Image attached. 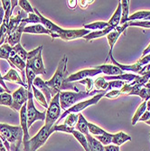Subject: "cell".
Instances as JSON below:
<instances>
[{
	"mask_svg": "<svg viewBox=\"0 0 150 151\" xmlns=\"http://www.w3.org/2000/svg\"><path fill=\"white\" fill-rule=\"evenodd\" d=\"M0 137L7 149L10 151H16V149L20 148V145L23 142L24 132L21 126H11L5 123H0Z\"/></svg>",
	"mask_w": 150,
	"mask_h": 151,
	"instance_id": "6da1fadb",
	"label": "cell"
},
{
	"mask_svg": "<svg viewBox=\"0 0 150 151\" xmlns=\"http://www.w3.org/2000/svg\"><path fill=\"white\" fill-rule=\"evenodd\" d=\"M103 92L102 91L94 90L90 92L87 91H60V105L63 111H67L68 109L72 108L76 103L81 101L83 100L90 97V96H95Z\"/></svg>",
	"mask_w": 150,
	"mask_h": 151,
	"instance_id": "7a4b0ae2",
	"label": "cell"
},
{
	"mask_svg": "<svg viewBox=\"0 0 150 151\" xmlns=\"http://www.w3.org/2000/svg\"><path fill=\"white\" fill-rule=\"evenodd\" d=\"M67 62L68 58L66 55L62 57V59L59 62L57 69L55 71V73L53 76L48 81H45L46 84L52 89L53 91L54 95L59 93L62 90V86L63 84L64 81L66 80V75H67Z\"/></svg>",
	"mask_w": 150,
	"mask_h": 151,
	"instance_id": "3957f363",
	"label": "cell"
},
{
	"mask_svg": "<svg viewBox=\"0 0 150 151\" xmlns=\"http://www.w3.org/2000/svg\"><path fill=\"white\" fill-rule=\"evenodd\" d=\"M52 133H53L52 128L44 125V127L37 132L35 136H34L29 140L23 142L24 151H36L47 141Z\"/></svg>",
	"mask_w": 150,
	"mask_h": 151,
	"instance_id": "277c9868",
	"label": "cell"
},
{
	"mask_svg": "<svg viewBox=\"0 0 150 151\" xmlns=\"http://www.w3.org/2000/svg\"><path fill=\"white\" fill-rule=\"evenodd\" d=\"M61 105H60V94L57 93L55 96H53L51 100L49 106L46 111V117H45V124L49 128H52L58 119L61 117Z\"/></svg>",
	"mask_w": 150,
	"mask_h": 151,
	"instance_id": "5b68a950",
	"label": "cell"
},
{
	"mask_svg": "<svg viewBox=\"0 0 150 151\" xmlns=\"http://www.w3.org/2000/svg\"><path fill=\"white\" fill-rule=\"evenodd\" d=\"M106 93H107V91H103V92H101V93H100V94H97V95L93 96V97H91L90 100H87V101H81L76 103V104L73 105L72 108L68 109L67 111H63V113L61 115V117H60V119H58V121L55 123V125H58V124H59V122H60L62 119H65V117H66L68 114H70V113H80L81 111H83V109H87L88 107L97 104V103L100 101V100L101 98L104 97Z\"/></svg>",
	"mask_w": 150,
	"mask_h": 151,
	"instance_id": "8992f818",
	"label": "cell"
},
{
	"mask_svg": "<svg viewBox=\"0 0 150 151\" xmlns=\"http://www.w3.org/2000/svg\"><path fill=\"white\" fill-rule=\"evenodd\" d=\"M26 116H27V126L28 129L36 120L45 121L46 111L41 112L37 111L34 103V95L32 91H28V101L26 103Z\"/></svg>",
	"mask_w": 150,
	"mask_h": 151,
	"instance_id": "52a82bcc",
	"label": "cell"
},
{
	"mask_svg": "<svg viewBox=\"0 0 150 151\" xmlns=\"http://www.w3.org/2000/svg\"><path fill=\"white\" fill-rule=\"evenodd\" d=\"M13 97V106L12 109L16 111H20L21 108L27 103L28 101V90L25 87L21 86L12 94Z\"/></svg>",
	"mask_w": 150,
	"mask_h": 151,
	"instance_id": "ba28073f",
	"label": "cell"
},
{
	"mask_svg": "<svg viewBox=\"0 0 150 151\" xmlns=\"http://www.w3.org/2000/svg\"><path fill=\"white\" fill-rule=\"evenodd\" d=\"M101 71L97 69V68H90V69H85V70H81L75 73L71 74L69 77H67L64 82H73V81H80L81 80H84L87 78H91L94 77L98 74H100Z\"/></svg>",
	"mask_w": 150,
	"mask_h": 151,
	"instance_id": "9c48e42d",
	"label": "cell"
},
{
	"mask_svg": "<svg viewBox=\"0 0 150 151\" xmlns=\"http://www.w3.org/2000/svg\"><path fill=\"white\" fill-rule=\"evenodd\" d=\"M90 32V30L83 29H63L60 34L57 35V38H60L63 41H72L74 39H79L89 35Z\"/></svg>",
	"mask_w": 150,
	"mask_h": 151,
	"instance_id": "30bf717a",
	"label": "cell"
},
{
	"mask_svg": "<svg viewBox=\"0 0 150 151\" xmlns=\"http://www.w3.org/2000/svg\"><path fill=\"white\" fill-rule=\"evenodd\" d=\"M34 13L36 14V15L38 16V17L40 18L41 24H43L47 30H49V31L52 33L51 36H52L53 39H54V38H57V35L60 34V33L62 32V27H60V26L57 25L56 24H54L53 22H52V21H50L49 19H47L46 17H44L42 15V14H41V13L39 12L38 9L34 8Z\"/></svg>",
	"mask_w": 150,
	"mask_h": 151,
	"instance_id": "8fae6325",
	"label": "cell"
},
{
	"mask_svg": "<svg viewBox=\"0 0 150 151\" xmlns=\"http://www.w3.org/2000/svg\"><path fill=\"white\" fill-rule=\"evenodd\" d=\"M26 66L30 67L31 69L35 73L36 75L39 74H46V70L44 65L43 58H42V52H39L36 56L31 59L26 60Z\"/></svg>",
	"mask_w": 150,
	"mask_h": 151,
	"instance_id": "7c38bea8",
	"label": "cell"
},
{
	"mask_svg": "<svg viewBox=\"0 0 150 151\" xmlns=\"http://www.w3.org/2000/svg\"><path fill=\"white\" fill-rule=\"evenodd\" d=\"M128 23H126V24H121V25L117 26L113 31H111L110 34H108V35H107L106 37H107V39H108V45H110V47H111L110 52H108V56L111 55V54H112V51H113L114 45H115V44L117 43L118 39L119 38V36H120L122 34H123V33L126 31V29L128 28Z\"/></svg>",
	"mask_w": 150,
	"mask_h": 151,
	"instance_id": "4fadbf2b",
	"label": "cell"
},
{
	"mask_svg": "<svg viewBox=\"0 0 150 151\" xmlns=\"http://www.w3.org/2000/svg\"><path fill=\"white\" fill-rule=\"evenodd\" d=\"M33 86H34L36 89H38L41 92H42L44 97L48 102V104L50 103L51 100H52V97H53V96H55L53 93V91H52V89L46 84V82L44 81L42 79H41L40 77H37L34 79V82H33Z\"/></svg>",
	"mask_w": 150,
	"mask_h": 151,
	"instance_id": "5bb4252c",
	"label": "cell"
},
{
	"mask_svg": "<svg viewBox=\"0 0 150 151\" xmlns=\"http://www.w3.org/2000/svg\"><path fill=\"white\" fill-rule=\"evenodd\" d=\"M8 63L11 65V67L14 68H17V69L22 73L23 74V81L24 82L26 83V80H25V67H26V63L24 62L18 55H17V53L12 50L10 53V57L8 59Z\"/></svg>",
	"mask_w": 150,
	"mask_h": 151,
	"instance_id": "9a60e30c",
	"label": "cell"
},
{
	"mask_svg": "<svg viewBox=\"0 0 150 151\" xmlns=\"http://www.w3.org/2000/svg\"><path fill=\"white\" fill-rule=\"evenodd\" d=\"M25 24H24V23H21L20 25L17 27V29H15L14 31H12L11 33L7 34L6 41L8 43V45L11 47H14L15 45H17V44H20L21 36H22V34L24 33V27H25Z\"/></svg>",
	"mask_w": 150,
	"mask_h": 151,
	"instance_id": "2e32d148",
	"label": "cell"
},
{
	"mask_svg": "<svg viewBox=\"0 0 150 151\" xmlns=\"http://www.w3.org/2000/svg\"><path fill=\"white\" fill-rule=\"evenodd\" d=\"M20 126L24 132V138L23 142L27 141L31 139L28 131V126H27V116H26V103L20 109Z\"/></svg>",
	"mask_w": 150,
	"mask_h": 151,
	"instance_id": "e0dca14e",
	"label": "cell"
},
{
	"mask_svg": "<svg viewBox=\"0 0 150 151\" xmlns=\"http://www.w3.org/2000/svg\"><path fill=\"white\" fill-rule=\"evenodd\" d=\"M95 68L100 70L101 73H104L107 76H116V75H120L124 73V72L122 71L120 68H118V66L114 64H102Z\"/></svg>",
	"mask_w": 150,
	"mask_h": 151,
	"instance_id": "ac0fdd59",
	"label": "cell"
},
{
	"mask_svg": "<svg viewBox=\"0 0 150 151\" xmlns=\"http://www.w3.org/2000/svg\"><path fill=\"white\" fill-rule=\"evenodd\" d=\"M3 79H4V81H8L10 82H14V83H17L23 87L27 88V84L25 82H24L23 79L20 77V74L17 73V71L13 69V68L6 73V74L3 77Z\"/></svg>",
	"mask_w": 150,
	"mask_h": 151,
	"instance_id": "d6986e66",
	"label": "cell"
},
{
	"mask_svg": "<svg viewBox=\"0 0 150 151\" xmlns=\"http://www.w3.org/2000/svg\"><path fill=\"white\" fill-rule=\"evenodd\" d=\"M24 34H33V35H52V33L49 30H47L45 27L41 24L25 26L24 29Z\"/></svg>",
	"mask_w": 150,
	"mask_h": 151,
	"instance_id": "ffe728a7",
	"label": "cell"
},
{
	"mask_svg": "<svg viewBox=\"0 0 150 151\" xmlns=\"http://www.w3.org/2000/svg\"><path fill=\"white\" fill-rule=\"evenodd\" d=\"M24 18H25L24 17V12L21 9V10L18 11V13L17 14L16 17L10 18L9 24L7 25V34H9L15 29H17V27L20 25V24L22 23V20Z\"/></svg>",
	"mask_w": 150,
	"mask_h": 151,
	"instance_id": "44dd1931",
	"label": "cell"
},
{
	"mask_svg": "<svg viewBox=\"0 0 150 151\" xmlns=\"http://www.w3.org/2000/svg\"><path fill=\"white\" fill-rule=\"evenodd\" d=\"M139 75H138V74L124 73L123 74L116 75V76H104L103 79L106 81H122L127 82V83H130L131 81H134L137 80L139 78Z\"/></svg>",
	"mask_w": 150,
	"mask_h": 151,
	"instance_id": "7402d4cb",
	"label": "cell"
},
{
	"mask_svg": "<svg viewBox=\"0 0 150 151\" xmlns=\"http://www.w3.org/2000/svg\"><path fill=\"white\" fill-rule=\"evenodd\" d=\"M131 139H132L131 137L123 131H119V132L112 135V144H114L118 147H120L121 145H123L124 143H126L128 141H130Z\"/></svg>",
	"mask_w": 150,
	"mask_h": 151,
	"instance_id": "603a6c76",
	"label": "cell"
},
{
	"mask_svg": "<svg viewBox=\"0 0 150 151\" xmlns=\"http://www.w3.org/2000/svg\"><path fill=\"white\" fill-rule=\"evenodd\" d=\"M88 121L87 119H85V117L81 114V113H79V119H78V122L75 126V130L83 133V135H89L90 132H89V128H88Z\"/></svg>",
	"mask_w": 150,
	"mask_h": 151,
	"instance_id": "cb8c5ba5",
	"label": "cell"
},
{
	"mask_svg": "<svg viewBox=\"0 0 150 151\" xmlns=\"http://www.w3.org/2000/svg\"><path fill=\"white\" fill-rule=\"evenodd\" d=\"M121 4V20H120V24H124L128 22V17H129V0H121L119 1Z\"/></svg>",
	"mask_w": 150,
	"mask_h": 151,
	"instance_id": "d4e9b609",
	"label": "cell"
},
{
	"mask_svg": "<svg viewBox=\"0 0 150 151\" xmlns=\"http://www.w3.org/2000/svg\"><path fill=\"white\" fill-rule=\"evenodd\" d=\"M115 28L112 26H108V28L104 29V30H101V31H93V32H90L89 35H87L86 36H84L83 38L89 42V41H91L93 39H97V38H100L102 36H107L108 34H110L111 31H113Z\"/></svg>",
	"mask_w": 150,
	"mask_h": 151,
	"instance_id": "484cf974",
	"label": "cell"
},
{
	"mask_svg": "<svg viewBox=\"0 0 150 151\" xmlns=\"http://www.w3.org/2000/svg\"><path fill=\"white\" fill-rule=\"evenodd\" d=\"M90 151H104V146L91 135H86Z\"/></svg>",
	"mask_w": 150,
	"mask_h": 151,
	"instance_id": "4316f807",
	"label": "cell"
},
{
	"mask_svg": "<svg viewBox=\"0 0 150 151\" xmlns=\"http://www.w3.org/2000/svg\"><path fill=\"white\" fill-rule=\"evenodd\" d=\"M1 3H2V7L5 11V17H4V23L3 24L6 25H8L10 18L12 17V13H13L11 1H9V0H2Z\"/></svg>",
	"mask_w": 150,
	"mask_h": 151,
	"instance_id": "83f0119b",
	"label": "cell"
},
{
	"mask_svg": "<svg viewBox=\"0 0 150 151\" xmlns=\"http://www.w3.org/2000/svg\"><path fill=\"white\" fill-rule=\"evenodd\" d=\"M110 26L108 22L103 21H98V22H93L90 24H87L84 25V29L86 30H94V31H101Z\"/></svg>",
	"mask_w": 150,
	"mask_h": 151,
	"instance_id": "f1b7e54d",
	"label": "cell"
},
{
	"mask_svg": "<svg viewBox=\"0 0 150 151\" xmlns=\"http://www.w3.org/2000/svg\"><path fill=\"white\" fill-rule=\"evenodd\" d=\"M120 20H121V4L119 2L116 11L113 14V16L111 17V18L110 19V21H108V23L111 26L116 28L117 26H118L120 24Z\"/></svg>",
	"mask_w": 150,
	"mask_h": 151,
	"instance_id": "f546056e",
	"label": "cell"
},
{
	"mask_svg": "<svg viewBox=\"0 0 150 151\" xmlns=\"http://www.w3.org/2000/svg\"><path fill=\"white\" fill-rule=\"evenodd\" d=\"M146 111V101H144L137 109V111H136L135 114L133 115V118H132V120H131V124L134 126L136 125L137 123L139 122V119H140V117L143 115V113Z\"/></svg>",
	"mask_w": 150,
	"mask_h": 151,
	"instance_id": "4dcf8cb0",
	"label": "cell"
},
{
	"mask_svg": "<svg viewBox=\"0 0 150 151\" xmlns=\"http://www.w3.org/2000/svg\"><path fill=\"white\" fill-rule=\"evenodd\" d=\"M32 91H33V95H34V98L42 105L43 107H44V108H48V106H49V104H48V102H47V101H46V99H45V97H44V95L38 89H36L34 86H32Z\"/></svg>",
	"mask_w": 150,
	"mask_h": 151,
	"instance_id": "1f68e13d",
	"label": "cell"
},
{
	"mask_svg": "<svg viewBox=\"0 0 150 151\" xmlns=\"http://www.w3.org/2000/svg\"><path fill=\"white\" fill-rule=\"evenodd\" d=\"M72 136L75 138V139H77V141L81 145V147H83V149L85 151H90L89 147H88V141H87L85 135H83V133H80V132H79L77 130H74L72 132Z\"/></svg>",
	"mask_w": 150,
	"mask_h": 151,
	"instance_id": "d6a6232c",
	"label": "cell"
},
{
	"mask_svg": "<svg viewBox=\"0 0 150 151\" xmlns=\"http://www.w3.org/2000/svg\"><path fill=\"white\" fill-rule=\"evenodd\" d=\"M93 85L98 91H108V81L103 79V77H99L96 80L93 81Z\"/></svg>",
	"mask_w": 150,
	"mask_h": 151,
	"instance_id": "836d02e7",
	"label": "cell"
},
{
	"mask_svg": "<svg viewBox=\"0 0 150 151\" xmlns=\"http://www.w3.org/2000/svg\"><path fill=\"white\" fill-rule=\"evenodd\" d=\"M0 105L9 107L10 109H12V106H13L12 94L8 92H4L2 94H0Z\"/></svg>",
	"mask_w": 150,
	"mask_h": 151,
	"instance_id": "e575fe53",
	"label": "cell"
},
{
	"mask_svg": "<svg viewBox=\"0 0 150 151\" xmlns=\"http://www.w3.org/2000/svg\"><path fill=\"white\" fill-rule=\"evenodd\" d=\"M78 119H79V113H70L65 117L63 124L72 128H75L78 122Z\"/></svg>",
	"mask_w": 150,
	"mask_h": 151,
	"instance_id": "d590c367",
	"label": "cell"
},
{
	"mask_svg": "<svg viewBox=\"0 0 150 151\" xmlns=\"http://www.w3.org/2000/svg\"><path fill=\"white\" fill-rule=\"evenodd\" d=\"M112 135L108 132H106L103 135H100V136H95L94 138L96 139L98 141H100L103 146H108L112 144Z\"/></svg>",
	"mask_w": 150,
	"mask_h": 151,
	"instance_id": "8d00e7d4",
	"label": "cell"
},
{
	"mask_svg": "<svg viewBox=\"0 0 150 151\" xmlns=\"http://www.w3.org/2000/svg\"><path fill=\"white\" fill-rule=\"evenodd\" d=\"M12 50H13V47H11L8 44H5L0 46V59L8 61Z\"/></svg>",
	"mask_w": 150,
	"mask_h": 151,
	"instance_id": "74e56055",
	"label": "cell"
},
{
	"mask_svg": "<svg viewBox=\"0 0 150 151\" xmlns=\"http://www.w3.org/2000/svg\"><path fill=\"white\" fill-rule=\"evenodd\" d=\"M88 128H89V132H90V134L93 135L94 137H95V136L103 135V134H105V133L107 132L106 130H104V129H101L100 127H99V126H97V125L93 124V123H90V122L88 123Z\"/></svg>",
	"mask_w": 150,
	"mask_h": 151,
	"instance_id": "f35d334b",
	"label": "cell"
},
{
	"mask_svg": "<svg viewBox=\"0 0 150 151\" xmlns=\"http://www.w3.org/2000/svg\"><path fill=\"white\" fill-rule=\"evenodd\" d=\"M13 51L17 53V55H18L24 62L26 63V59H27V53L28 52H26L24 50V48L21 45V44H17V45H15L13 47Z\"/></svg>",
	"mask_w": 150,
	"mask_h": 151,
	"instance_id": "ab89813d",
	"label": "cell"
},
{
	"mask_svg": "<svg viewBox=\"0 0 150 151\" xmlns=\"http://www.w3.org/2000/svg\"><path fill=\"white\" fill-rule=\"evenodd\" d=\"M53 132L55 131H61V132H64V133H68V134H72V132L75 130V128H72L69 127L65 124H62V125H54L52 127Z\"/></svg>",
	"mask_w": 150,
	"mask_h": 151,
	"instance_id": "60d3db41",
	"label": "cell"
},
{
	"mask_svg": "<svg viewBox=\"0 0 150 151\" xmlns=\"http://www.w3.org/2000/svg\"><path fill=\"white\" fill-rule=\"evenodd\" d=\"M18 6L22 8V10L24 13H28V14H34V8L30 5L29 1H27V0H19Z\"/></svg>",
	"mask_w": 150,
	"mask_h": 151,
	"instance_id": "b9f144b4",
	"label": "cell"
},
{
	"mask_svg": "<svg viewBox=\"0 0 150 151\" xmlns=\"http://www.w3.org/2000/svg\"><path fill=\"white\" fill-rule=\"evenodd\" d=\"M22 23H24V24H41V21H40V18L38 17V16L36 15L35 13L34 14H28V17L24 18L22 20Z\"/></svg>",
	"mask_w": 150,
	"mask_h": 151,
	"instance_id": "7bdbcfd3",
	"label": "cell"
},
{
	"mask_svg": "<svg viewBox=\"0 0 150 151\" xmlns=\"http://www.w3.org/2000/svg\"><path fill=\"white\" fill-rule=\"evenodd\" d=\"M128 26H137L142 28H150V21H130L128 22Z\"/></svg>",
	"mask_w": 150,
	"mask_h": 151,
	"instance_id": "ee69618b",
	"label": "cell"
},
{
	"mask_svg": "<svg viewBox=\"0 0 150 151\" xmlns=\"http://www.w3.org/2000/svg\"><path fill=\"white\" fill-rule=\"evenodd\" d=\"M79 83L85 86V89H86L85 91H87V92L92 91V89L94 87V85H93V80L91 78H87V79H84V80H81V81H79Z\"/></svg>",
	"mask_w": 150,
	"mask_h": 151,
	"instance_id": "f6af8a7d",
	"label": "cell"
},
{
	"mask_svg": "<svg viewBox=\"0 0 150 151\" xmlns=\"http://www.w3.org/2000/svg\"><path fill=\"white\" fill-rule=\"evenodd\" d=\"M121 94L120 92V90H112L111 91H108L105 94L104 98H107V99H116L118 97H119Z\"/></svg>",
	"mask_w": 150,
	"mask_h": 151,
	"instance_id": "bcb514c9",
	"label": "cell"
},
{
	"mask_svg": "<svg viewBox=\"0 0 150 151\" xmlns=\"http://www.w3.org/2000/svg\"><path fill=\"white\" fill-rule=\"evenodd\" d=\"M104 151H120V147L114 144H111L108 146H104Z\"/></svg>",
	"mask_w": 150,
	"mask_h": 151,
	"instance_id": "7dc6e473",
	"label": "cell"
},
{
	"mask_svg": "<svg viewBox=\"0 0 150 151\" xmlns=\"http://www.w3.org/2000/svg\"><path fill=\"white\" fill-rule=\"evenodd\" d=\"M150 119V111H146L143 115L140 117V119H139V121H143V122H146V120H148Z\"/></svg>",
	"mask_w": 150,
	"mask_h": 151,
	"instance_id": "c3c4849f",
	"label": "cell"
},
{
	"mask_svg": "<svg viewBox=\"0 0 150 151\" xmlns=\"http://www.w3.org/2000/svg\"><path fill=\"white\" fill-rule=\"evenodd\" d=\"M4 17H5V11L2 6H0V28H1V26L3 25Z\"/></svg>",
	"mask_w": 150,
	"mask_h": 151,
	"instance_id": "681fc988",
	"label": "cell"
},
{
	"mask_svg": "<svg viewBox=\"0 0 150 151\" xmlns=\"http://www.w3.org/2000/svg\"><path fill=\"white\" fill-rule=\"evenodd\" d=\"M92 2H94V1H78V3H79V5H80V6L81 7V8H86L90 4H91Z\"/></svg>",
	"mask_w": 150,
	"mask_h": 151,
	"instance_id": "f907efd6",
	"label": "cell"
},
{
	"mask_svg": "<svg viewBox=\"0 0 150 151\" xmlns=\"http://www.w3.org/2000/svg\"><path fill=\"white\" fill-rule=\"evenodd\" d=\"M0 85H1V86L6 90V92L10 93V91L7 89V87H6V83H5V81H4V79H3V76L1 75V73H0Z\"/></svg>",
	"mask_w": 150,
	"mask_h": 151,
	"instance_id": "816d5d0a",
	"label": "cell"
},
{
	"mask_svg": "<svg viewBox=\"0 0 150 151\" xmlns=\"http://www.w3.org/2000/svg\"><path fill=\"white\" fill-rule=\"evenodd\" d=\"M77 4H78V1H76V0H70V1H67V5L71 9L75 8Z\"/></svg>",
	"mask_w": 150,
	"mask_h": 151,
	"instance_id": "f5cc1de1",
	"label": "cell"
},
{
	"mask_svg": "<svg viewBox=\"0 0 150 151\" xmlns=\"http://www.w3.org/2000/svg\"><path fill=\"white\" fill-rule=\"evenodd\" d=\"M150 53V44L147 45V47L144 50V52H143V54H142V57H144V56H146V55H147V54H149Z\"/></svg>",
	"mask_w": 150,
	"mask_h": 151,
	"instance_id": "db71d44e",
	"label": "cell"
},
{
	"mask_svg": "<svg viewBox=\"0 0 150 151\" xmlns=\"http://www.w3.org/2000/svg\"><path fill=\"white\" fill-rule=\"evenodd\" d=\"M146 111H150V100L146 101Z\"/></svg>",
	"mask_w": 150,
	"mask_h": 151,
	"instance_id": "11a10c76",
	"label": "cell"
},
{
	"mask_svg": "<svg viewBox=\"0 0 150 151\" xmlns=\"http://www.w3.org/2000/svg\"><path fill=\"white\" fill-rule=\"evenodd\" d=\"M4 92H6V90H5L1 85H0V94H2V93H4Z\"/></svg>",
	"mask_w": 150,
	"mask_h": 151,
	"instance_id": "9f6ffc18",
	"label": "cell"
},
{
	"mask_svg": "<svg viewBox=\"0 0 150 151\" xmlns=\"http://www.w3.org/2000/svg\"><path fill=\"white\" fill-rule=\"evenodd\" d=\"M146 123L147 125H149V126H150V119H149L148 120H146Z\"/></svg>",
	"mask_w": 150,
	"mask_h": 151,
	"instance_id": "6f0895ef",
	"label": "cell"
},
{
	"mask_svg": "<svg viewBox=\"0 0 150 151\" xmlns=\"http://www.w3.org/2000/svg\"><path fill=\"white\" fill-rule=\"evenodd\" d=\"M16 151H21V150H20V148H17V149H16Z\"/></svg>",
	"mask_w": 150,
	"mask_h": 151,
	"instance_id": "680465c9",
	"label": "cell"
},
{
	"mask_svg": "<svg viewBox=\"0 0 150 151\" xmlns=\"http://www.w3.org/2000/svg\"><path fill=\"white\" fill-rule=\"evenodd\" d=\"M149 139H150V132H149Z\"/></svg>",
	"mask_w": 150,
	"mask_h": 151,
	"instance_id": "91938a15",
	"label": "cell"
}]
</instances>
